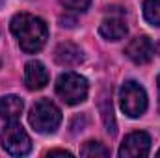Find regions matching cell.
Segmentation results:
<instances>
[{"label": "cell", "instance_id": "1", "mask_svg": "<svg viewBox=\"0 0 160 158\" xmlns=\"http://www.w3.org/2000/svg\"><path fill=\"white\" fill-rule=\"evenodd\" d=\"M11 32L26 54L41 50L47 43V24L39 17L30 13H19L11 19Z\"/></svg>", "mask_w": 160, "mask_h": 158}, {"label": "cell", "instance_id": "15", "mask_svg": "<svg viewBox=\"0 0 160 158\" xmlns=\"http://www.w3.org/2000/svg\"><path fill=\"white\" fill-rule=\"evenodd\" d=\"M60 2H62V6H65L67 9H73V11H86L91 0H60Z\"/></svg>", "mask_w": 160, "mask_h": 158}, {"label": "cell", "instance_id": "14", "mask_svg": "<svg viewBox=\"0 0 160 158\" xmlns=\"http://www.w3.org/2000/svg\"><path fill=\"white\" fill-rule=\"evenodd\" d=\"M80 155L82 156H108L110 151L101 143V141H86L84 147L80 149Z\"/></svg>", "mask_w": 160, "mask_h": 158}, {"label": "cell", "instance_id": "2", "mask_svg": "<svg viewBox=\"0 0 160 158\" xmlns=\"http://www.w3.org/2000/svg\"><path fill=\"white\" fill-rule=\"evenodd\" d=\"M28 121H30V125L38 132L50 134V132H54L60 126V123H62V112L48 99H41V101H38L34 104V108L30 110Z\"/></svg>", "mask_w": 160, "mask_h": 158}, {"label": "cell", "instance_id": "3", "mask_svg": "<svg viewBox=\"0 0 160 158\" xmlns=\"http://www.w3.org/2000/svg\"><path fill=\"white\" fill-rule=\"evenodd\" d=\"M56 93L67 104H80L88 97V80L77 73H63L56 80Z\"/></svg>", "mask_w": 160, "mask_h": 158}, {"label": "cell", "instance_id": "8", "mask_svg": "<svg viewBox=\"0 0 160 158\" xmlns=\"http://www.w3.org/2000/svg\"><path fill=\"white\" fill-rule=\"evenodd\" d=\"M48 82V71L45 69V65L41 62H28L24 67V84L28 89H41L45 87Z\"/></svg>", "mask_w": 160, "mask_h": 158}, {"label": "cell", "instance_id": "5", "mask_svg": "<svg viewBox=\"0 0 160 158\" xmlns=\"http://www.w3.org/2000/svg\"><path fill=\"white\" fill-rule=\"evenodd\" d=\"M0 140H2V147L11 156H24L32 149L30 136L17 121H9V125L2 130Z\"/></svg>", "mask_w": 160, "mask_h": 158}, {"label": "cell", "instance_id": "9", "mask_svg": "<svg viewBox=\"0 0 160 158\" xmlns=\"http://www.w3.org/2000/svg\"><path fill=\"white\" fill-rule=\"evenodd\" d=\"M127 22L121 15H110L106 17L101 26H99V32L104 39H110V41H119L127 36Z\"/></svg>", "mask_w": 160, "mask_h": 158}, {"label": "cell", "instance_id": "12", "mask_svg": "<svg viewBox=\"0 0 160 158\" xmlns=\"http://www.w3.org/2000/svg\"><path fill=\"white\" fill-rule=\"evenodd\" d=\"M99 110H101V116L104 121V126L110 134H116V117H114V106H112V101L108 97V93H102L101 95V101H99Z\"/></svg>", "mask_w": 160, "mask_h": 158}, {"label": "cell", "instance_id": "13", "mask_svg": "<svg viewBox=\"0 0 160 158\" xmlns=\"http://www.w3.org/2000/svg\"><path fill=\"white\" fill-rule=\"evenodd\" d=\"M143 15L151 24L160 26V0H145L143 2Z\"/></svg>", "mask_w": 160, "mask_h": 158}, {"label": "cell", "instance_id": "18", "mask_svg": "<svg viewBox=\"0 0 160 158\" xmlns=\"http://www.w3.org/2000/svg\"><path fill=\"white\" fill-rule=\"evenodd\" d=\"M157 82H158V87H160V77H158V80H157Z\"/></svg>", "mask_w": 160, "mask_h": 158}, {"label": "cell", "instance_id": "17", "mask_svg": "<svg viewBox=\"0 0 160 158\" xmlns=\"http://www.w3.org/2000/svg\"><path fill=\"white\" fill-rule=\"evenodd\" d=\"M157 156H160V149H158V151H157Z\"/></svg>", "mask_w": 160, "mask_h": 158}, {"label": "cell", "instance_id": "16", "mask_svg": "<svg viewBox=\"0 0 160 158\" xmlns=\"http://www.w3.org/2000/svg\"><path fill=\"white\" fill-rule=\"evenodd\" d=\"M47 155H48V156H56V155H60V156H71V153H69V151H63V149H52V151H48Z\"/></svg>", "mask_w": 160, "mask_h": 158}, {"label": "cell", "instance_id": "11", "mask_svg": "<svg viewBox=\"0 0 160 158\" xmlns=\"http://www.w3.org/2000/svg\"><path fill=\"white\" fill-rule=\"evenodd\" d=\"M22 101L17 95H6L0 99V117L6 121H17L22 114Z\"/></svg>", "mask_w": 160, "mask_h": 158}, {"label": "cell", "instance_id": "19", "mask_svg": "<svg viewBox=\"0 0 160 158\" xmlns=\"http://www.w3.org/2000/svg\"><path fill=\"white\" fill-rule=\"evenodd\" d=\"M158 52H160V43H158Z\"/></svg>", "mask_w": 160, "mask_h": 158}, {"label": "cell", "instance_id": "4", "mask_svg": "<svg viewBox=\"0 0 160 158\" xmlns=\"http://www.w3.org/2000/svg\"><path fill=\"white\" fill-rule=\"evenodd\" d=\"M119 102H121V110L128 117H140L147 110L145 89L138 82H132V80L125 82L119 91Z\"/></svg>", "mask_w": 160, "mask_h": 158}, {"label": "cell", "instance_id": "7", "mask_svg": "<svg viewBox=\"0 0 160 158\" xmlns=\"http://www.w3.org/2000/svg\"><path fill=\"white\" fill-rule=\"evenodd\" d=\"M125 54L134 62V63H149L155 54V47L147 36H138L130 41L125 48Z\"/></svg>", "mask_w": 160, "mask_h": 158}, {"label": "cell", "instance_id": "20", "mask_svg": "<svg viewBox=\"0 0 160 158\" xmlns=\"http://www.w3.org/2000/svg\"><path fill=\"white\" fill-rule=\"evenodd\" d=\"M0 4H2V0H0Z\"/></svg>", "mask_w": 160, "mask_h": 158}, {"label": "cell", "instance_id": "10", "mask_svg": "<svg viewBox=\"0 0 160 158\" xmlns=\"http://www.w3.org/2000/svg\"><path fill=\"white\" fill-rule=\"evenodd\" d=\"M54 58L60 65L71 67V65H77V63L82 62V50L73 43H62V45H58V48L54 52Z\"/></svg>", "mask_w": 160, "mask_h": 158}, {"label": "cell", "instance_id": "6", "mask_svg": "<svg viewBox=\"0 0 160 158\" xmlns=\"http://www.w3.org/2000/svg\"><path fill=\"white\" fill-rule=\"evenodd\" d=\"M151 149V138L147 132H132L128 134L119 147V156L121 158H138V156H147Z\"/></svg>", "mask_w": 160, "mask_h": 158}]
</instances>
